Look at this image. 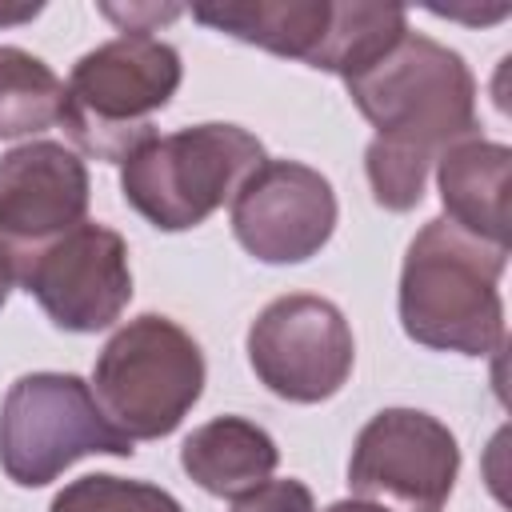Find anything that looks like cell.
<instances>
[{"label": "cell", "instance_id": "cell-1", "mask_svg": "<svg viewBox=\"0 0 512 512\" xmlns=\"http://www.w3.org/2000/svg\"><path fill=\"white\" fill-rule=\"evenodd\" d=\"M360 116L376 128L368 152L408 160L432 172L436 156L476 136V76L468 60L424 36L404 32L376 64L344 80Z\"/></svg>", "mask_w": 512, "mask_h": 512}, {"label": "cell", "instance_id": "cell-2", "mask_svg": "<svg viewBox=\"0 0 512 512\" xmlns=\"http://www.w3.org/2000/svg\"><path fill=\"white\" fill-rule=\"evenodd\" d=\"M508 248L468 236L432 216L408 244L400 264L396 312L408 340L432 352L492 356L504 348L500 276Z\"/></svg>", "mask_w": 512, "mask_h": 512}, {"label": "cell", "instance_id": "cell-3", "mask_svg": "<svg viewBox=\"0 0 512 512\" xmlns=\"http://www.w3.org/2000/svg\"><path fill=\"white\" fill-rule=\"evenodd\" d=\"M180 52L152 32H124L84 52L64 84L68 140L96 160L124 164L144 140H152V116L180 92Z\"/></svg>", "mask_w": 512, "mask_h": 512}, {"label": "cell", "instance_id": "cell-4", "mask_svg": "<svg viewBox=\"0 0 512 512\" xmlns=\"http://www.w3.org/2000/svg\"><path fill=\"white\" fill-rule=\"evenodd\" d=\"M264 160V144L248 128L208 120L152 136L128 152L120 164V192L152 228L188 232L232 204L236 188Z\"/></svg>", "mask_w": 512, "mask_h": 512}, {"label": "cell", "instance_id": "cell-5", "mask_svg": "<svg viewBox=\"0 0 512 512\" xmlns=\"http://www.w3.org/2000/svg\"><path fill=\"white\" fill-rule=\"evenodd\" d=\"M204 380L208 364L192 332H184L172 316L140 312L100 348L92 396L104 416L136 444L176 432L204 396Z\"/></svg>", "mask_w": 512, "mask_h": 512}, {"label": "cell", "instance_id": "cell-6", "mask_svg": "<svg viewBox=\"0 0 512 512\" xmlns=\"http://www.w3.org/2000/svg\"><path fill=\"white\" fill-rule=\"evenodd\" d=\"M76 372H28L0 404V468L16 488H44L84 456H132Z\"/></svg>", "mask_w": 512, "mask_h": 512}, {"label": "cell", "instance_id": "cell-7", "mask_svg": "<svg viewBox=\"0 0 512 512\" xmlns=\"http://www.w3.org/2000/svg\"><path fill=\"white\" fill-rule=\"evenodd\" d=\"M460 476V444L420 408H380L352 444L348 488L384 512H444Z\"/></svg>", "mask_w": 512, "mask_h": 512}, {"label": "cell", "instance_id": "cell-8", "mask_svg": "<svg viewBox=\"0 0 512 512\" xmlns=\"http://www.w3.org/2000/svg\"><path fill=\"white\" fill-rule=\"evenodd\" d=\"M248 364L256 380L288 404L332 400L356 364V340L344 312L312 292H288L248 324Z\"/></svg>", "mask_w": 512, "mask_h": 512}, {"label": "cell", "instance_id": "cell-9", "mask_svg": "<svg viewBox=\"0 0 512 512\" xmlns=\"http://www.w3.org/2000/svg\"><path fill=\"white\" fill-rule=\"evenodd\" d=\"M16 284L36 296L60 332H104L132 300L128 240L96 220L76 224L16 268Z\"/></svg>", "mask_w": 512, "mask_h": 512}, {"label": "cell", "instance_id": "cell-10", "mask_svg": "<svg viewBox=\"0 0 512 512\" xmlns=\"http://www.w3.org/2000/svg\"><path fill=\"white\" fill-rule=\"evenodd\" d=\"M336 192L300 160H264L232 196L236 244L260 264H304L336 232Z\"/></svg>", "mask_w": 512, "mask_h": 512}, {"label": "cell", "instance_id": "cell-11", "mask_svg": "<svg viewBox=\"0 0 512 512\" xmlns=\"http://www.w3.org/2000/svg\"><path fill=\"white\" fill-rule=\"evenodd\" d=\"M92 180L76 148L28 140L0 156V248L20 268L32 252L88 220Z\"/></svg>", "mask_w": 512, "mask_h": 512}, {"label": "cell", "instance_id": "cell-12", "mask_svg": "<svg viewBox=\"0 0 512 512\" xmlns=\"http://www.w3.org/2000/svg\"><path fill=\"white\" fill-rule=\"evenodd\" d=\"M508 164L512 148L500 140L464 136L436 156V188L444 220L476 240L508 248Z\"/></svg>", "mask_w": 512, "mask_h": 512}, {"label": "cell", "instance_id": "cell-13", "mask_svg": "<svg viewBox=\"0 0 512 512\" xmlns=\"http://www.w3.org/2000/svg\"><path fill=\"white\" fill-rule=\"evenodd\" d=\"M332 8L336 0H216L192 4V20L240 44L316 68L332 32Z\"/></svg>", "mask_w": 512, "mask_h": 512}, {"label": "cell", "instance_id": "cell-14", "mask_svg": "<svg viewBox=\"0 0 512 512\" xmlns=\"http://www.w3.org/2000/svg\"><path fill=\"white\" fill-rule=\"evenodd\" d=\"M280 464L276 440L248 416H216L180 444V468L196 488L220 500H240L272 480Z\"/></svg>", "mask_w": 512, "mask_h": 512}, {"label": "cell", "instance_id": "cell-15", "mask_svg": "<svg viewBox=\"0 0 512 512\" xmlns=\"http://www.w3.org/2000/svg\"><path fill=\"white\" fill-rule=\"evenodd\" d=\"M64 116V80L28 48L0 44V140L36 136Z\"/></svg>", "mask_w": 512, "mask_h": 512}, {"label": "cell", "instance_id": "cell-16", "mask_svg": "<svg viewBox=\"0 0 512 512\" xmlns=\"http://www.w3.org/2000/svg\"><path fill=\"white\" fill-rule=\"evenodd\" d=\"M48 512H184V504L152 480H124L112 472H88V476L64 484L52 496Z\"/></svg>", "mask_w": 512, "mask_h": 512}, {"label": "cell", "instance_id": "cell-17", "mask_svg": "<svg viewBox=\"0 0 512 512\" xmlns=\"http://www.w3.org/2000/svg\"><path fill=\"white\" fill-rule=\"evenodd\" d=\"M232 512H316V496L304 480H268L256 492L232 500Z\"/></svg>", "mask_w": 512, "mask_h": 512}, {"label": "cell", "instance_id": "cell-18", "mask_svg": "<svg viewBox=\"0 0 512 512\" xmlns=\"http://www.w3.org/2000/svg\"><path fill=\"white\" fill-rule=\"evenodd\" d=\"M16 288V268H12V256L0 248V308L8 304V292Z\"/></svg>", "mask_w": 512, "mask_h": 512}, {"label": "cell", "instance_id": "cell-19", "mask_svg": "<svg viewBox=\"0 0 512 512\" xmlns=\"http://www.w3.org/2000/svg\"><path fill=\"white\" fill-rule=\"evenodd\" d=\"M324 512H384L380 504H368V500H356V496H348V500H336V504H328Z\"/></svg>", "mask_w": 512, "mask_h": 512}, {"label": "cell", "instance_id": "cell-20", "mask_svg": "<svg viewBox=\"0 0 512 512\" xmlns=\"http://www.w3.org/2000/svg\"><path fill=\"white\" fill-rule=\"evenodd\" d=\"M44 4H24V8H12V12H4L0 8V24H8V20H28V16H36Z\"/></svg>", "mask_w": 512, "mask_h": 512}]
</instances>
